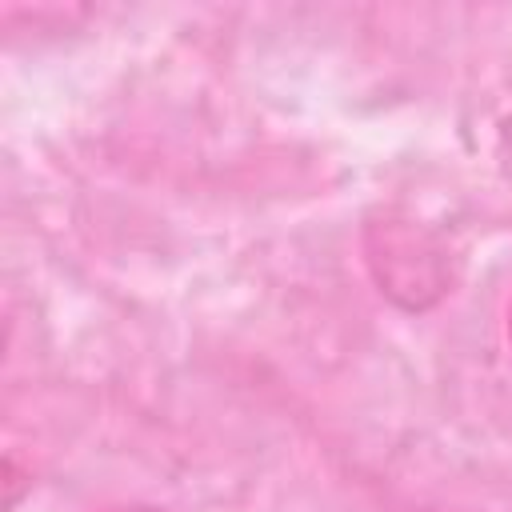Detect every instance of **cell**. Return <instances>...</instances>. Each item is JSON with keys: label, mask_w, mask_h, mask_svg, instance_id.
<instances>
[{"label": "cell", "mask_w": 512, "mask_h": 512, "mask_svg": "<svg viewBox=\"0 0 512 512\" xmlns=\"http://www.w3.org/2000/svg\"><path fill=\"white\" fill-rule=\"evenodd\" d=\"M108 512H148V508H108Z\"/></svg>", "instance_id": "cell-2"}, {"label": "cell", "mask_w": 512, "mask_h": 512, "mask_svg": "<svg viewBox=\"0 0 512 512\" xmlns=\"http://www.w3.org/2000/svg\"><path fill=\"white\" fill-rule=\"evenodd\" d=\"M508 332H512V308H508Z\"/></svg>", "instance_id": "cell-3"}, {"label": "cell", "mask_w": 512, "mask_h": 512, "mask_svg": "<svg viewBox=\"0 0 512 512\" xmlns=\"http://www.w3.org/2000/svg\"><path fill=\"white\" fill-rule=\"evenodd\" d=\"M368 268L396 304L428 308L448 292L444 248L408 220H384L368 228Z\"/></svg>", "instance_id": "cell-1"}]
</instances>
